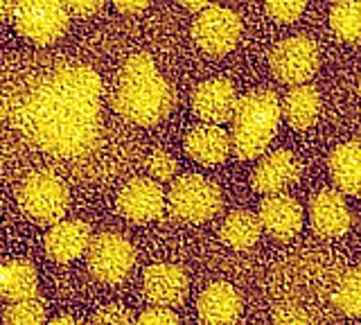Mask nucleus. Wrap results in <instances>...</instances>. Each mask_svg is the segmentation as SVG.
<instances>
[{"instance_id":"obj_1","label":"nucleus","mask_w":361,"mask_h":325,"mask_svg":"<svg viewBox=\"0 0 361 325\" xmlns=\"http://www.w3.org/2000/svg\"><path fill=\"white\" fill-rule=\"evenodd\" d=\"M102 77L90 66L32 59L0 75V170L52 172L75 181H111L120 152L102 109Z\"/></svg>"},{"instance_id":"obj_2","label":"nucleus","mask_w":361,"mask_h":325,"mask_svg":"<svg viewBox=\"0 0 361 325\" xmlns=\"http://www.w3.org/2000/svg\"><path fill=\"white\" fill-rule=\"evenodd\" d=\"M113 111L129 125L154 127L176 106L172 84L158 73L147 52H135L122 63L111 93Z\"/></svg>"},{"instance_id":"obj_3","label":"nucleus","mask_w":361,"mask_h":325,"mask_svg":"<svg viewBox=\"0 0 361 325\" xmlns=\"http://www.w3.org/2000/svg\"><path fill=\"white\" fill-rule=\"evenodd\" d=\"M282 109L278 95L271 91H253L237 99L233 111L231 149L240 161L262 156L278 133Z\"/></svg>"},{"instance_id":"obj_4","label":"nucleus","mask_w":361,"mask_h":325,"mask_svg":"<svg viewBox=\"0 0 361 325\" xmlns=\"http://www.w3.org/2000/svg\"><path fill=\"white\" fill-rule=\"evenodd\" d=\"M16 199L25 217L41 226H54L71 206V190L52 172H32L20 181Z\"/></svg>"},{"instance_id":"obj_5","label":"nucleus","mask_w":361,"mask_h":325,"mask_svg":"<svg viewBox=\"0 0 361 325\" xmlns=\"http://www.w3.org/2000/svg\"><path fill=\"white\" fill-rule=\"evenodd\" d=\"M9 14L20 37L37 46H50L59 41L71 23V14L63 3H9Z\"/></svg>"},{"instance_id":"obj_6","label":"nucleus","mask_w":361,"mask_h":325,"mask_svg":"<svg viewBox=\"0 0 361 325\" xmlns=\"http://www.w3.org/2000/svg\"><path fill=\"white\" fill-rule=\"evenodd\" d=\"M167 204L178 219L203 223L221 210V192L208 178L199 174H185L176 178L169 188Z\"/></svg>"},{"instance_id":"obj_7","label":"nucleus","mask_w":361,"mask_h":325,"mask_svg":"<svg viewBox=\"0 0 361 325\" xmlns=\"http://www.w3.org/2000/svg\"><path fill=\"white\" fill-rule=\"evenodd\" d=\"M88 269L99 283L116 285L131 274L135 262L133 244L120 233H99L86 251Z\"/></svg>"},{"instance_id":"obj_8","label":"nucleus","mask_w":361,"mask_h":325,"mask_svg":"<svg viewBox=\"0 0 361 325\" xmlns=\"http://www.w3.org/2000/svg\"><path fill=\"white\" fill-rule=\"evenodd\" d=\"M242 37V20L235 12L221 5H210L197 14L192 23V39L197 46L212 54V57H224L228 54Z\"/></svg>"},{"instance_id":"obj_9","label":"nucleus","mask_w":361,"mask_h":325,"mask_svg":"<svg viewBox=\"0 0 361 325\" xmlns=\"http://www.w3.org/2000/svg\"><path fill=\"white\" fill-rule=\"evenodd\" d=\"M269 63L282 84L305 86L319 68V48L307 37H291L274 48Z\"/></svg>"},{"instance_id":"obj_10","label":"nucleus","mask_w":361,"mask_h":325,"mask_svg":"<svg viewBox=\"0 0 361 325\" xmlns=\"http://www.w3.org/2000/svg\"><path fill=\"white\" fill-rule=\"evenodd\" d=\"M118 210L124 219L135 223L154 221L165 210L163 188L152 178H131L122 185L118 195Z\"/></svg>"},{"instance_id":"obj_11","label":"nucleus","mask_w":361,"mask_h":325,"mask_svg":"<svg viewBox=\"0 0 361 325\" xmlns=\"http://www.w3.org/2000/svg\"><path fill=\"white\" fill-rule=\"evenodd\" d=\"M142 291L145 298L154 307L172 309L188 298L190 280L183 269L176 264H167V262L152 264L142 274Z\"/></svg>"},{"instance_id":"obj_12","label":"nucleus","mask_w":361,"mask_h":325,"mask_svg":"<svg viewBox=\"0 0 361 325\" xmlns=\"http://www.w3.org/2000/svg\"><path fill=\"white\" fill-rule=\"evenodd\" d=\"M237 104L235 86L228 80H208L201 82L192 91V111L208 125H221L233 118Z\"/></svg>"},{"instance_id":"obj_13","label":"nucleus","mask_w":361,"mask_h":325,"mask_svg":"<svg viewBox=\"0 0 361 325\" xmlns=\"http://www.w3.org/2000/svg\"><path fill=\"white\" fill-rule=\"evenodd\" d=\"M93 240L90 226L79 219H61L59 223L45 233V253L54 262H73L88 251V244Z\"/></svg>"},{"instance_id":"obj_14","label":"nucleus","mask_w":361,"mask_h":325,"mask_svg":"<svg viewBox=\"0 0 361 325\" xmlns=\"http://www.w3.org/2000/svg\"><path fill=\"white\" fill-rule=\"evenodd\" d=\"M300 178V163L287 149H278L269 154L264 161H259L253 170V188L262 195H280L282 190L296 183Z\"/></svg>"},{"instance_id":"obj_15","label":"nucleus","mask_w":361,"mask_h":325,"mask_svg":"<svg viewBox=\"0 0 361 325\" xmlns=\"http://www.w3.org/2000/svg\"><path fill=\"white\" fill-rule=\"evenodd\" d=\"M257 221L271 238L289 240L302 226V208L296 199L287 195H274L262 201L257 212Z\"/></svg>"},{"instance_id":"obj_16","label":"nucleus","mask_w":361,"mask_h":325,"mask_svg":"<svg viewBox=\"0 0 361 325\" xmlns=\"http://www.w3.org/2000/svg\"><path fill=\"white\" fill-rule=\"evenodd\" d=\"M197 312L203 325H235L242 314V296L228 283H212L201 291Z\"/></svg>"},{"instance_id":"obj_17","label":"nucleus","mask_w":361,"mask_h":325,"mask_svg":"<svg viewBox=\"0 0 361 325\" xmlns=\"http://www.w3.org/2000/svg\"><path fill=\"white\" fill-rule=\"evenodd\" d=\"M310 219L314 231L323 238H338L350 228V210L334 190H323L312 199Z\"/></svg>"},{"instance_id":"obj_18","label":"nucleus","mask_w":361,"mask_h":325,"mask_svg":"<svg viewBox=\"0 0 361 325\" xmlns=\"http://www.w3.org/2000/svg\"><path fill=\"white\" fill-rule=\"evenodd\" d=\"M231 138L221 127L199 125L188 131L185 136V154L192 161L201 165H219L228 159Z\"/></svg>"},{"instance_id":"obj_19","label":"nucleus","mask_w":361,"mask_h":325,"mask_svg":"<svg viewBox=\"0 0 361 325\" xmlns=\"http://www.w3.org/2000/svg\"><path fill=\"white\" fill-rule=\"evenodd\" d=\"M330 174L338 190L361 197V138L338 145L330 156Z\"/></svg>"},{"instance_id":"obj_20","label":"nucleus","mask_w":361,"mask_h":325,"mask_svg":"<svg viewBox=\"0 0 361 325\" xmlns=\"http://www.w3.org/2000/svg\"><path fill=\"white\" fill-rule=\"evenodd\" d=\"M39 291V274L27 260H7L0 264V298L18 302L34 298Z\"/></svg>"},{"instance_id":"obj_21","label":"nucleus","mask_w":361,"mask_h":325,"mask_svg":"<svg viewBox=\"0 0 361 325\" xmlns=\"http://www.w3.org/2000/svg\"><path fill=\"white\" fill-rule=\"evenodd\" d=\"M319 106H321V99L314 86H296L287 93L285 104L280 109L289 125L293 129L302 131V129H310L316 122V118H319Z\"/></svg>"},{"instance_id":"obj_22","label":"nucleus","mask_w":361,"mask_h":325,"mask_svg":"<svg viewBox=\"0 0 361 325\" xmlns=\"http://www.w3.org/2000/svg\"><path fill=\"white\" fill-rule=\"evenodd\" d=\"M259 233H262V226H259L257 215L248 210H235L224 219L219 228V238L231 249L246 251L259 240Z\"/></svg>"},{"instance_id":"obj_23","label":"nucleus","mask_w":361,"mask_h":325,"mask_svg":"<svg viewBox=\"0 0 361 325\" xmlns=\"http://www.w3.org/2000/svg\"><path fill=\"white\" fill-rule=\"evenodd\" d=\"M48 307L41 296L9 302L3 312V325H45Z\"/></svg>"},{"instance_id":"obj_24","label":"nucleus","mask_w":361,"mask_h":325,"mask_svg":"<svg viewBox=\"0 0 361 325\" xmlns=\"http://www.w3.org/2000/svg\"><path fill=\"white\" fill-rule=\"evenodd\" d=\"M334 35L343 41L361 39V3H336L330 12Z\"/></svg>"},{"instance_id":"obj_25","label":"nucleus","mask_w":361,"mask_h":325,"mask_svg":"<svg viewBox=\"0 0 361 325\" xmlns=\"http://www.w3.org/2000/svg\"><path fill=\"white\" fill-rule=\"evenodd\" d=\"M334 305L350 317H361V269H355L338 280L334 289Z\"/></svg>"},{"instance_id":"obj_26","label":"nucleus","mask_w":361,"mask_h":325,"mask_svg":"<svg viewBox=\"0 0 361 325\" xmlns=\"http://www.w3.org/2000/svg\"><path fill=\"white\" fill-rule=\"evenodd\" d=\"M178 170V163L174 161L172 154H167L165 149H156L147 159V172H149L152 181H172L174 174Z\"/></svg>"},{"instance_id":"obj_27","label":"nucleus","mask_w":361,"mask_h":325,"mask_svg":"<svg viewBox=\"0 0 361 325\" xmlns=\"http://www.w3.org/2000/svg\"><path fill=\"white\" fill-rule=\"evenodd\" d=\"M274 325H319L300 305L282 302L274 309Z\"/></svg>"},{"instance_id":"obj_28","label":"nucleus","mask_w":361,"mask_h":325,"mask_svg":"<svg viewBox=\"0 0 361 325\" xmlns=\"http://www.w3.org/2000/svg\"><path fill=\"white\" fill-rule=\"evenodd\" d=\"M267 9V14L278 20V23H291V20H296L300 14H302V9H305V3H298V0H271V3L264 5Z\"/></svg>"},{"instance_id":"obj_29","label":"nucleus","mask_w":361,"mask_h":325,"mask_svg":"<svg viewBox=\"0 0 361 325\" xmlns=\"http://www.w3.org/2000/svg\"><path fill=\"white\" fill-rule=\"evenodd\" d=\"M88 325H133V317L120 305H109L95 312Z\"/></svg>"},{"instance_id":"obj_30","label":"nucleus","mask_w":361,"mask_h":325,"mask_svg":"<svg viewBox=\"0 0 361 325\" xmlns=\"http://www.w3.org/2000/svg\"><path fill=\"white\" fill-rule=\"evenodd\" d=\"M133 325H178V317L174 314V309L149 307L140 314L138 321H133Z\"/></svg>"},{"instance_id":"obj_31","label":"nucleus","mask_w":361,"mask_h":325,"mask_svg":"<svg viewBox=\"0 0 361 325\" xmlns=\"http://www.w3.org/2000/svg\"><path fill=\"white\" fill-rule=\"evenodd\" d=\"M66 9H68V14H73V16H79V18H88V16H95L97 12H102L104 9V3L102 0H73V3H63Z\"/></svg>"},{"instance_id":"obj_32","label":"nucleus","mask_w":361,"mask_h":325,"mask_svg":"<svg viewBox=\"0 0 361 325\" xmlns=\"http://www.w3.org/2000/svg\"><path fill=\"white\" fill-rule=\"evenodd\" d=\"M113 7H116L120 14H138L142 9L149 7V3H127V0H118V3H113Z\"/></svg>"},{"instance_id":"obj_33","label":"nucleus","mask_w":361,"mask_h":325,"mask_svg":"<svg viewBox=\"0 0 361 325\" xmlns=\"http://www.w3.org/2000/svg\"><path fill=\"white\" fill-rule=\"evenodd\" d=\"M48 325H84V323H79V321L73 319V317H56V319H52Z\"/></svg>"},{"instance_id":"obj_34","label":"nucleus","mask_w":361,"mask_h":325,"mask_svg":"<svg viewBox=\"0 0 361 325\" xmlns=\"http://www.w3.org/2000/svg\"><path fill=\"white\" fill-rule=\"evenodd\" d=\"M183 7H185V9H190V12L201 14L203 9H208V7H210V3H183Z\"/></svg>"},{"instance_id":"obj_35","label":"nucleus","mask_w":361,"mask_h":325,"mask_svg":"<svg viewBox=\"0 0 361 325\" xmlns=\"http://www.w3.org/2000/svg\"><path fill=\"white\" fill-rule=\"evenodd\" d=\"M7 12H9V3H0V20L5 18Z\"/></svg>"},{"instance_id":"obj_36","label":"nucleus","mask_w":361,"mask_h":325,"mask_svg":"<svg viewBox=\"0 0 361 325\" xmlns=\"http://www.w3.org/2000/svg\"><path fill=\"white\" fill-rule=\"evenodd\" d=\"M359 95H361V84H359Z\"/></svg>"}]
</instances>
